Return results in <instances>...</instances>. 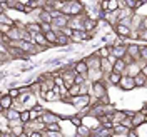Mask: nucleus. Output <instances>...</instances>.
I'll list each match as a JSON object with an SVG mask.
<instances>
[{
	"mask_svg": "<svg viewBox=\"0 0 147 137\" xmlns=\"http://www.w3.org/2000/svg\"><path fill=\"white\" fill-rule=\"evenodd\" d=\"M85 10H87V7L84 5L82 0H75V2H64V7L60 12L69 17H77V15L85 13Z\"/></svg>",
	"mask_w": 147,
	"mask_h": 137,
	"instance_id": "f257e3e1",
	"label": "nucleus"
},
{
	"mask_svg": "<svg viewBox=\"0 0 147 137\" xmlns=\"http://www.w3.org/2000/svg\"><path fill=\"white\" fill-rule=\"evenodd\" d=\"M107 87H109V84L105 82V80H99V82H92V87H90V97L94 101H100L104 99L105 95H109V90H107Z\"/></svg>",
	"mask_w": 147,
	"mask_h": 137,
	"instance_id": "f03ea898",
	"label": "nucleus"
},
{
	"mask_svg": "<svg viewBox=\"0 0 147 137\" xmlns=\"http://www.w3.org/2000/svg\"><path fill=\"white\" fill-rule=\"evenodd\" d=\"M117 89H120L122 92H132L136 90L137 87H136V82H134V77H130V75H122V79H120V84Z\"/></svg>",
	"mask_w": 147,
	"mask_h": 137,
	"instance_id": "7ed1b4c3",
	"label": "nucleus"
},
{
	"mask_svg": "<svg viewBox=\"0 0 147 137\" xmlns=\"http://www.w3.org/2000/svg\"><path fill=\"white\" fill-rule=\"evenodd\" d=\"M85 17H87V13L77 15V17H70L69 27L72 28V30H85V25H84V22H85Z\"/></svg>",
	"mask_w": 147,
	"mask_h": 137,
	"instance_id": "20e7f679",
	"label": "nucleus"
},
{
	"mask_svg": "<svg viewBox=\"0 0 147 137\" xmlns=\"http://www.w3.org/2000/svg\"><path fill=\"white\" fill-rule=\"evenodd\" d=\"M40 119H42V120L47 124V126H49V124H54V122H60V115H59V114H55L54 110L45 109L44 112H42Z\"/></svg>",
	"mask_w": 147,
	"mask_h": 137,
	"instance_id": "39448f33",
	"label": "nucleus"
},
{
	"mask_svg": "<svg viewBox=\"0 0 147 137\" xmlns=\"http://www.w3.org/2000/svg\"><path fill=\"white\" fill-rule=\"evenodd\" d=\"M74 70L79 74V75H85V77L89 79V65H87V62H85L84 59L75 60V64H74Z\"/></svg>",
	"mask_w": 147,
	"mask_h": 137,
	"instance_id": "423d86ee",
	"label": "nucleus"
},
{
	"mask_svg": "<svg viewBox=\"0 0 147 137\" xmlns=\"http://www.w3.org/2000/svg\"><path fill=\"white\" fill-rule=\"evenodd\" d=\"M69 22H70V17L69 15H60V17H57L52 20V25H54V30H62L64 27H67L69 25Z\"/></svg>",
	"mask_w": 147,
	"mask_h": 137,
	"instance_id": "0eeeda50",
	"label": "nucleus"
},
{
	"mask_svg": "<svg viewBox=\"0 0 147 137\" xmlns=\"http://www.w3.org/2000/svg\"><path fill=\"white\" fill-rule=\"evenodd\" d=\"M114 32L122 38H130V35H132V28L127 27V25H122V24H117L114 27Z\"/></svg>",
	"mask_w": 147,
	"mask_h": 137,
	"instance_id": "6e6552de",
	"label": "nucleus"
},
{
	"mask_svg": "<svg viewBox=\"0 0 147 137\" xmlns=\"http://www.w3.org/2000/svg\"><path fill=\"white\" fill-rule=\"evenodd\" d=\"M120 79H122V74H117V72H110L109 75L104 77V80L109 84L110 87H119Z\"/></svg>",
	"mask_w": 147,
	"mask_h": 137,
	"instance_id": "1a4fd4ad",
	"label": "nucleus"
},
{
	"mask_svg": "<svg viewBox=\"0 0 147 137\" xmlns=\"http://www.w3.org/2000/svg\"><path fill=\"white\" fill-rule=\"evenodd\" d=\"M142 72V64L140 60L139 62H132V64H127V70H125V75H130V77H136Z\"/></svg>",
	"mask_w": 147,
	"mask_h": 137,
	"instance_id": "9d476101",
	"label": "nucleus"
},
{
	"mask_svg": "<svg viewBox=\"0 0 147 137\" xmlns=\"http://www.w3.org/2000/svg\"><path fill=\"white\" fill-rule=\"evenodd\" d=\"M127 55H130L136 62H139V60H140V47H139L137 44H134V42L129 44L127 45Z\"/></svg>",
	"mask_w": 147,
	"mask_h": 137,
	"instance_id": "9b49d317",
	"label": "nucleus"
},
{
	"mask_svg": "<svg viewBox=\"0 0 147 137\" xmlns=\"http://www.w3.org/2000/svg\"><path fill=\"white\" fill-rule=\"evenodd\" d=\"M32 42H34L35 45L50 47V45H49V42H47V38H45V34H44V32H37V34H32Z\"/></svg>",
	"mask_w": 147,
	"mask_h": 137,
	"instance_id": "f8f14e48",
	"label": "nucleus"
},
{
	"mask_svg": "<svg viewBox=\"0 0 147 137\" xmlns=\"http://www.w3.org/2000/svg\"><path fill=\"white\" fill-rule=\"evenodd\" d=\"M112 55H115L117 59H124V57L127 55V44L112 45Z\"/></svg>",
	"mask_w": 147,
	"mask_h": 137,
	"instance_id": "ddd939ff",
	"label": "nucleus"
},
{
	"mask_svg": "<svg viewBox=\"0 0 147 137\" xmlns=\"http://www.w3.org/2000/svg\"><path fill=\"white\" fill-rule=\"evenodd\" d=\"M132 124H134V129H139L142 126H146V114L142 110L136 112V115L132 117Z\"/></svg>",
	"mask_w": 147,
	"mask_h": 137,
	"instance_id": "4468645a",
	"label": "nucleus"
},
{
	"mask_svg": "<svg viewBox=\"0 0 147 137\" xmlns=\"http://www.w3.org/2000/svg\"><path fill=\"white\" fill-rule=\"evenodd\" d=\"M13 104H15V99H12L9 94H5V95H2L0 97V107L2 110H9L13 107Z\"/></svg>",
	"mask_w": 147,
	"mask_h": 137,
	"instance_id": "2eb2a0df",
	"label": "nucleus"
},
{
	"mask_svg": "<svg viewBox=\"0 0 147 137\" xmlns=\"http://www.w3.org/2000/svg\"><path fill=\"white\" fill-rule=\"evenodd\" d=\"M109 117H110V120H112L114 124H122V122H124V119H125L127 115H125L124 109H122V110L115 109L114 112H112V114H109Z\"/></svg>",
	"mask_w": 147,
	"mask_h": 137,
	"instance_id": "dca6fc26",
	"label": "nucleus"
},
{
	"mask_svg": "<svg viewBox=\"0 0 147 137\" xmlns=\"http://www.w3.org/2000/svg\"><path fill=\"white\" fill-rule=\"evenodd\" d=\"M57 32V30H55ZM57 35H59V38H57V47H67L72 44V40H70V37H67L65 34H62V30H59L57 32Z\"/></svg>",
	"mask_w": 147,
	"mask_h": 137,
	"instance_id": "f3484780",
	"label": "nucleus"
},
{
	"mask_svg": "<svg viewBox=\"0 0 147 137\" xmlns=\"http://www.w3.org/2000/svg\"><path fill=\"white\" fill-rule=\"evenodd\" d=\"M2 114H3L9 120H18L20 119V110H17L15 107H12V109H9V110H2Z\"/></svg>",
	"mask_w": 147,
	"mask_h": 137,
	"instance_id": "a211bd4d",
	"label": "nucleus"
},
{
	"mask_svg": "<svg viewBox=\"0 0 147 137\" xmlns=\"http://www.w3.org/2000/svg\"><path fill=\"white\" fill-rule=\"evenodd\" d=\"M125 70H127V64H125V60H124V59H117V62L114 64V72L125 75Z\"/></svg>",
	"mask_w": 147,
	"mask_h": 137,
	"instance_id": "6ab92c4d",
	"label": "nucleus"
},
{
	"mask_svg": "<svg viewBox=\"0 0 147 137\" xmlns=\"http://www.w3.org/2000/svg\"><path fill=\"white\" fill-rule=\"evenodd\" d=\"M95 54L99 55L100 59H107L110 54H112V45H102L95 50Z\"/></svg>",
	"mask_w": 147,
	"mask_h": 137,
	"instance_id": "aec40b11",
	"label": "nucleus"
},
{
	"mask_svg": "<svg viewBox=\"0 0 147 137\" xmlns=\"http://www.w3.org/2000/svg\"><path fill=\"white\" fill-rule=\"evenodd\" d=\"M134 82H136V87H137V89H146L147 87V77L140 72L139 75L134 77Z\"/></svg>",
	"mask_w": 147,
	"mask_h": 137,
	"instance_id": "412c9836",
	"label": "nucleus"
},
{
	"mask_svg": "<svg viewBox=\"0 0 147 137\" xmlns=\"http://www.w3.org/2000/svg\"><path fill=\"white\" fill-rule=\"evenodd\" d=\"M45 38H47V42H49V45L52 47H57V38H59V35H57V32L55 30H50V32H47L45 34Z\"/></svg>",
	"mask_w": 147,
	"mask_h": 137,
	"instance_id": "4be33fe9",
	"label": "nucleus"
},
{
	"mask_svg": "<svg viewBox=\"0 0 147 137\" xmlns=\"http://www.w3.org/2000/svg\"><path fill=\"white\" fill-rule=\"evenodd\" d=\"M72 44H82L84 42V30H74V35L70 37Z\"/></svg>",
	"mask_w": 147,
	"mask_h": 137,
	"instance_id": "5701e85b",
	"label": "nucleus"
},
{
	"mask_svg": "<svg viewBox=\"0 0 147 137\" xmlns=\"http://www.w3.org/2000/svg\"><path fill=\"white\" fill-rule=\"evenodd\" d=\"M120 9V0H107V12H117Z\"/></svg>",
	"mask_w": 147,
	"mask_h": 137,
	"instance_id": "b1692460",
	"label": "nucleus"
},
{
	"mask_svg": "<svg viewBox=\"0 0 147 137\" xmlns=\"http://www.w3.org/2000/svg\"><path fill=\"white\" fill-rule=\"evenodd\" d=\"M27 30L30 34H37V32H42V27L38 22H27Z\"/></svg>",
	"mask_w": 147,
	"mask_h": 137,
	"instance_id": "393cba45",
	"label": "nucleus"
},
{
	"mask_svg": "<svg viewBox=\"0 0 147 137\" xmlns=\"http://www.w3.org/2000/svg\"><path fill=\"white\" fill-rule=\"evenodd\" d=\"M69 120H70V124H72L75 129L80 127V126H84V117L80 115V114H79V115H72V117H70Z\"/></svg>",
	"mask_w": 147,
	"mask_h": 137,
	"instance_id": "a878e982",
	"label": "nucleus"
},
{
	"mask_svg": "<svg viewBox=\"0 0 147 137\" xmlns=\"http://www.w3.org/2000/svg\"><path fill=\"white\" fill-rule=\"evenodd\" d=\"M130 129H127L122 124H114V129H112V134H127Z\"/></svg>",
	"mask_w": 147,
	"mask_h": 137,
	"instance_id": "bb28decb",
	"label": "nucleus"
},
{
	"mask_svg": "<svg viewBox=\"0 0 147 137\" xmlns=\"http://www.w3.org/2000/svg\"><path fill=\"white\" fill-rule=\"evenodd\" d=\"M9 95L12 97V99H15V101H17L18 97L22 95V90H20V87H10V89H9Z\"/></svg>",
	"mask_w": 147,
	"mask_h": 137,
	"instance_id": "cd10ccee",
	"label": "nucleus"
},
{
	"mask_svg": "<svg viewBox=\"0 0 147 137\" xmlns=\"http://www.w3.org/2000/svg\"><path fill=\"white\" fill-rule=\"evenodd\" d=\"M20 120H22L24 124H28V122L32 120V117H30V110L28 109L22 110V112H20Z\"/></svg>",
	"mask_w": 147,
	"mask_h": 137,
	"instance_id": "c85d7f7f",
	"label": "nucleus"
},
{
	"mask_svg": "<svg viewBox=\"0 0 147 137\" xmlns=\"http://www.w3.org/2000/svg\"><path fill=\"white\" fill-rule=\"evenodd\" d=\"M47 130H52V132L62 130V127H60V122H54V124H49V126H47ZM47 130H45V132H47Z\"/></svg>",
	"mask_w": 147,
	"mask_h": 137,
	"instance_id": "c756f323",
	"label": "nucleus"
},
{
	"mask_svg": "<svg viewBox=\"0 0 147 137\" xmlns=\"http://www.w3.org/2000/svg\"><path fill=\"white\" fill-rule=\"evenodd\" d=\"M12 27H15V25H9V24H0V30H2V34H3V35H7L10 30H12Z\"/></svg>",
	"mask_w": 147,
	"mask_h": 137,
	"instance_id": "7c9ffc66",
	"label": "nucleus"
},
{
	"mask_svg": "<svg viewBox=\"0 0 147 137\" xmlns=\"http://www.w3.org/2000/svg\"><path fill=\"white\" fill-rule=\"evenodd\" d=\"M137 40H140V42L147 44V30H139V34H137Z\"/></svg>",
	"mask_w": 147,
	"mask_h": 137,
	"instance_id": "2f4dec72",
	"label": "nucleus"
},
{
	"mask_svg": "<svg viewBox=\"0 0 147 137\" xmlns=\"http://www.w3.org/2000/svg\"><path fill=\"white\" fill-rule=\"evenodd\" d=\"M40 27H42V32H44V34L50 32V30H54V25H52V24H47V22H42Z\"/></svg>",
	"mask_w": 147,
	"mask_h": 137,
	"instance_id": "473e14b6",
	"label": "nucleus"
},
{
	"mask_svg": "<svg viewBox=\"0 0 147 137\" xmlns=\"http://www.w3.org/2000/svg\"><path fill=\"white\" fill-rule=\"evenodd\" d=\"M40 115H42V114H40V112H38L37 109H30V117H32V120L40 119Z\"/></svg>",
	"mask_w": 147,
	"mask_h": 137,
	"instance_id": "72a5a7b5",
	"label": "nucleus"
},
{
	"mask_svg": "<svg viewBox=\"0 0 147 137\" xmlns=\"http://www.w3.org/2000/svg\"><path fill=\"white\" fill-rule=\"evenodd\" d=\"M122 126H125L127 129H134V124H132V117H125L124 122H122Z\"/></svg>",
	"mask_w": 147,
	"mask_h": 137,
	"instance_id": "f704fd0d",
	"label": "nucleus"
},
{
	"mask_svg": "<svg viewBox=\"0 0 147 137\" xmlns=\"http://www.w3.org/2000/svg\"><path fill=\"white\" fill-rule=\"evenodd\" d=\"M140 59H142L144 62H147V44L144 47H140Z\"/></svg>",
	"mask_w": 147,
	"mask_h": 137,
	"instance_id": "c9c22d12",
	"label": "nucleus"
},
{
	"mask_svg": "<svg viewBox=\"0 0 147 137\" xmlns=\"http://www.w3.org/2000/svg\"><path fill=\"white\" fill-rule=\"evenodd\" d=\"M139 30H147V15H142V20H140V28Z\"/></svg>",
	"mask_w": 147,
	"mask_h": 137,
	"instance_id": "e433bc0d",
	"label": "nucleus"
},
{
	"mask_svg": "<svg viewBox=\"0 0 147 137\" xmlns=\"http://www.w3.org/2000/svg\"><path fill=\"white\" fill-rule=\"evenodd\" d=\"M62 34H65L67 37H72V35H74V30H72L70 27H69V25H67V27L62 28Z\"/></svg>",
	"mask_w": 147,
	"mask_h": 137,
	"instance_id": "4c0bfd02",
	"label": "nucleus"
},
{
	"mask_svg": "<svg viewBox=\"0 0 147 137\" xmlns=\"http://www.w3.org/2000/svg\"><path fill=\"white\" fill-rule=\"evenodd\" d=\"M127 137H140V136H139L137 129H130V130L127 132Z\"/></svg>",
	"mask_w": 147,
	"mask_h": 137,
	"instance_id": "58836bf2",
	"label": "nucleus"
},
{
	"mask_svg": "<svg viewBox=\"0 0 147 137\" xmlns=\"http://www.w3.org/2000/svg\"><path fill=\"white\" fill-rule=\"evenodd\" d=\"M44 136V132H40V130H34V132H30V137H42Z\"/></svg>",
	"mask_w": 147,
	"mask_h": 137,
	"instance_id": "ea45409f",
	"label": "nucleus"
},
{
	"mask_svg": "<svg viewBox=\"0 0 147 137\" xmlns=\"http://www.w3.org/2000/svg\"><path fill=\"white\" fill-rule=\"evenodd\" d=\"M124 112H125V115H127V117H134V115H136V110H129V109H124Z\"/></svg>",
	"mask_w": 147,
	"mask_h": 137,
	"instance_id": "a19ab883",
	"label": "nucleus"
},
{
	"mask_svg": "<svg viewBox=\"0 0 147 137\" xmlns=\"http://www.w3.org/2000/svg\"><path fill=\"white\" fill-rule=\"evenodd\" d=\"M142 112H144V114H147V102H144V105H142Z\"/></svg>",
	"mask_w": 147,
	"mask_h": 137,
	"instance_id": "79ce46f5",
	"label": "nucleus"
},
{
	"mask_svg": "<svg viewBox=\"0 0 147 137\" xmlns=\"http://www.w3.org/2000/svg\"><path fill=\"white\" fill-rule=\"evenodd\" d=\"M142 74H144V75H146V77H147V64L144 65V67H142Z\"/></svg>",
	"mask_w": 147,
	"mask_h": 137,
	"instance_id": "37998d69",
	"label": "nucleus"
},
{
	"mask_svg": "<svg viewBox=\"0 0 147 137\" xmlns=\"http://www.w3.org/2000/svg\"><path fill=\"white\" fill-rule=\"evenodd\" d=\"M10 0H0V3H9Z\"/></svg>",
	"mask_w": 147,
	"mask_h": 137,
	"instance_id": "c03bdc74",
	"label": "nucleus"
},
{
	"mask_svg": "<svg viewBox=\"0 0 147 137\" xmlns=\"http://www.w3.org/2000/svg\"><path fill=\"white\" fill-rule=\"evenodd\" d=\"M42 137H50V136H49V134H47V132H44V136H42Z\"/></svg>",
	"mask_w": 147,
	"mask_h": 137,
	"instance_id": "a18cd8bd",
	"label": "nucleus"
}]
</instances>
